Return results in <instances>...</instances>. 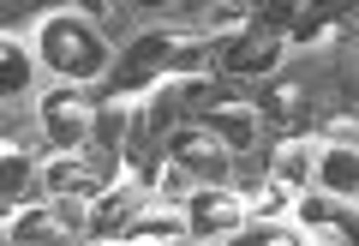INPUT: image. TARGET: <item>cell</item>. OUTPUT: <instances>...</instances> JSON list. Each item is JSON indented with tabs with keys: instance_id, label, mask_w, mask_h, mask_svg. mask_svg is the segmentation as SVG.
<instances>
[{
	"instance_id": "ba28073f",
	"label": "cell",
	"mask_w": 359,
	"mask_h": 246,
	"mask_svg": "<svg viewBox=\"0 0 359 246\" xmlns=\"http://www.w3.org/2000/svg\"><path fill=\"white\" fill-rule=\"evenodd\" d=\"M257 115H264L269 127H282L287 138L306 132V127H311V84H306V78H276V84H264Z\"/></svg>"
},
{
	"instance_id": "30bf717a",
	"label": "cell",
	"mask_w": 359,
	"mask_h": 246,
	"mask_svg": "<svg viewBox=\"0 0 359 246\" xmlns=\"http://www.w3.org/2000/svg\"><path fill=\"white\" fill-rule=\"evenodd\" d=\"M204 127H210V132H222L233 156L257 150V103H240V96H222V103H210V108H204Z\"/></svg>"
},
{
	"instance_id": "9c48e42d",
	"label": "cell",
	"mask_w": 359,
	"mask_h": 246,
	"mask_svg": "<svg viewBox=\"0 0 359 246\" xmlns=\"http://www.w3.org/2000/svg\"><path fill=\"white\" fill-rule=\"evenodd\" d=\"M138 210H144V193L114 181V193H96V210H90V240H126V228L138 222Z\"/></svg>"
},
{
	"instance_id": "2e32d148",
	"label": "cell",
	"mask_w": 359,
	"mask_h": 246,
	"mask_svg": "<svg viewBox=\"0 0 359 246\" xmlns=\"http://www.w3.org/2000/svg\"><path fill=\"white\" fill-rule=\"evenodd\" d=\"M311 150H318V144H306V138H287L269 174H276V181H282L287 193H306V181H311Z\"/></svg>"
},
{
	"instance_id": "ac0fdd59",
	"label": "cell",
	"mask_w": 359,
	"mask_h": 246,
	"mask_svg": "<svg viewBox=\"0 0 359 246\" xmlns=\"http://www.w3.org/2000/svg\"><path fill=\"white\" fill-rule=\"evenodd\" d=\"M0 91H6V96H25L30 91V60H25V48H18V37L0 42Z\"/></svg>"
},
{
	"instance_id": "e0dca14e",
	"label": "cell",
	"mask_w": 359,
	"mask_h": 246,
	"mask_svg": "<svg viewBox=\"0 0 359 246\" xmlns=\"http://www.w3.org/2000/svg\"><path fill=\"white\" fill-rule=\"evenodd\" d=\"M180 234H192V216H180V210H138L126 240H180Z\"/></svg>"
},
{
	"instance_id": "277c9868",
	"label": "cell",
	"mask_w": 359,
	"mask_h": 246,
	"mask_svg": "<svg viewBox=\"0 0 359 246\" xmlns=\"http://www.w3.org/2000/svg\"><path fill=\"white\" fill-rule=\"evenodd\" d=\"M282 48H287L282 30L245 25V30H233V37H216V66H222L228 78H264V72H276Z\"/></svg>"
},
{
	"instance_id": "8fae6325",
	"label": "cell",
	"mask_w": 359,
	"mask_h": 246,
	"mask_svg": "<svg viewBox=\"0 0 359 246\" xmlns=\"http://www.w3.org/2000/svg\"><path fill=\"white\" fill-rule=\"evenodd\" d=\"M311 174H318V186H323V193H335V198L359 193V144H347V138L318 144V156H311Z\"/></svg>"
},
{
	"instance_id": "5b68a950",
	"label": "cell",
	"mask_w": 359,
	"mask_h": 246,
	"mask_svg": "<svg viewBox=\"0 0 359 246\" xmlns=\"http://www.w3.org/2000/svg\"><path fill=\"white\" fill-rule=\"evenodd\" d=\"M168 156H174L180 169H192V181H228V162H233L228 138H222V132H210L204 120L168 132Z\"/></svg>"
},
{
	"instance_id": "cb8c5ba5",
	"label": "cell",
	"mask_w": 359,
	"mask_h": 246,
	"mask_svg": "<svg viewBox=\"0 0 359 246\" xmlns=\"http://www.w3.org/2000/svg\"><path fill=\"white\" fill-rule=\"evenodd\" d=\"M78 6H84V13H108V0H78Z\"/></svg>"
},
{
	"instance_id": "7402d4cb",
	"label": "cell",
	"mask_w": 359,
	"mask_h": 246,
	"mask_svg": "<svg viewBox=\"0 0 359 246\" xmlns=\"http://www.w3.org/2000/svg\"><path fill=\"white\" fill-rule=\"evenodd\" d=\"M323 138L359 144V115H353V108H330V115H323Z\"/></svg>"
},
{
	"instance_id": "d4e9b609",
	"label": "cell",
	"mask_w": 359,
	"mask_h": 246,
	"mask_svg": "<svg viewBox=\"0 0 359 246\" xmlns=\"http://www.w3.org/2000/svg\"><path fill=\"white\" fill-rule=\"evenodd\" d=\"M353 18H359V0H353Z\"/></svg>"
},
{
	"instance_id": "52a82bcc",
	"label": "cell",
	"mask_w": 359,
	"mask_h": 246,
	"mask_svg": "<svg viewBox=\"0 0 359 246\" xmlns=\"http://www.w3.org/2000/svg\"><path fill=\"white\" fill-rule=\"evenodd\" d=\"M294 210H299V222H306L311 246H318V240L359 246V210H347L335 193H294Z\"/></svg>"
},
{
	"instance_id": "7c38bea8",
	"label": "cell",
	"mask_w": 359,
	"mask_h": 246,
	"mask_svg": "<svg viewBox=\"0 0 359 246\" xmlns=\"http://www.w3.org/2000/svg\"><path fill=\"white\" fill-rule=\"evenodd\" d=\"M42 186H48L54 198H60V193H72V198H96V193L108 186V169H102V162H78V156H60V162H48Z\"/></svg>"
},
{
	"instance_id": "ffe728a7",
	"label": "cell",
	"mask_w": 359,
	"mask_h": 246,
	"mask_svg": "<svg viewBox=\"0 0 359 246\" xmlns=\"http://www.w3.org/2000/svg\"><path fill=\"white\" fill-rule=\"evenodd\" d=\"M287 198H294V193H287V186L276 181V174H269L264 186H252V193H245V205H252L257 216H282V210H287Z\"/></svg>"
},
{
	"instance_id": "7a4b0ae2",
	"label": "cell",
	"mask_w": 359,
	"mask_h": 246,
	"mask_svg": "<svg viewBox=\"0 0 359 246\" xmlns=\"http://www.w3.org/2000/svg\"><path fill=\"white\" fill-rule=\"evenodd\" d=\"M36 54H42L60 78H72V84L108 72V42L96 37V25H84V18H42Z\"/></svg>"
},
{
	"instance_id": "3957f363",
	"label": "cell",
	"mask_w": 359,
	"mask_h": 246,
	"mask_svg": "<svg viewBox=\"0 0 359 246\" xmlns=\"http://www.w3.org/2000/svg\"><path fill=\"white\" fill-rule=\"evenodd\" d=\"M36 108H42V132H48L60 150H84V144H96V103L78 91L72 78H66L60 91H48Z\"/></svg>"
},
{
	"instance_id": "8992f818",
	"label": "cell",
	"mask_w": 359,
	"mask_h": 246,
	"mask_svg": "<svg viewBox=\"0 0 359 246\" xmlns=\"http://www.w3.org/2000/svg\"><path fill=\"white\" fill-rule=\"evenodd\" d=\"M186 216H192L198 240H216V234H240L245 228V193H233L228 181H204L186 198Z\"/></svg>"
},
{
	"instance_id": "6da1fadb",
	"label": "cell",
	"mask_w": 359,
	"mask_h": 246,
	"mask_svg": "<svg viewBox=\"0 0 359 246\" xmlns=\"http://www.w3.org/2000/svg\"><path fill=\"white\" fill-rule=\"evenodd\" d=\"M216 54V42L198 37V30H144L114 66V96H138V91H156L168 78H186Z\"/></svg>"
},
{
	"instance_id": "d6986e66",
	"label": "cell",
	"mask_w": 359,
	"mask_h": 246,
	"mask_svg": "<svg viewBox=\"0 0 359 246\" xmlns=\"http://www.w3.org/2000/svg\"><path fill=\"white\" fill-rule=\"evenodd\" d=\"M299 13H306V0H252V25L282 30V37L299 25Z\"/></svg>"
},
{
	"instance_id": "5bb4252c",
	"label": "cell",
	"mask_w": 359,
	"mask_h": 246,
	"mask_svg": "<svg viewBox=\"0 0 359 246\" xmlns=\"http://www.w3.org/2000/svg\"><path fill=\"white\" fill-rule=\"evenodd\" d=\"M25 186H30V156H25V144L6 132V150H0V198H6V216L25 205Z\"/></svg>"
},
{
	"instance_id": "44dd1931",
	"label": "cell",
	"mask_w": 359,
	"mask_h": 246,
	"mask_svg": "<svg viewBox=\"0 0 359 246\" xmlns=\"http://www.w3.org/2000/svg\"><path fill=\"white\" fill-rule=\"evenodd\" d=\"M335 13H353V0H306V13H299V25L287 37H299V30H311L318 18H335Z\"/></svg>"
},
{
	"instance_id": "9a60e30c",
	"label": "cell",
	"mask_w": 359,
	"mask_h": 246,
	"mask_svg": "<svg viewBox=\"0 0 359 246\" xmlns=\"http://www.w3.org/2000/svg\"><path fill=\"white\" fill-rule=\"evenodd\" d=\"M126 127H132L126 96H114V91H108V103H96V150H102V156H114V150H120V138H126Z\"/></svg>"
},
{
	"instance_id": "603a6c76",
	"label": "cell",
	"mask_w": 359,
	"mask_h": 246,
	"mask_svg": "<svg viewBox=\"0 0 359 246\" xmlns=\"http://www.w3.org/2000/svg\"><path fill=\"white\" fill-rule=\"evenodd\" d=\"M126 6H138V13H168L174 0H126Z\"/></svg>"
},
{
	"instance_id": "4fadbf2b",
	"label": "cell",
	"mask_w": 359,
	"mask_h": 246,
	"mask_svg": "<svg viewBox=\"0 0 359 246\" xmlns=\"http://www.w3.org/2000/svg\"><path fill=\"white\" fill-rule=\"evenodd\" d=\"M66 234V216H60V205H48V210H13L6 216V240H60Z\"/></svg>"
}]
</instances>
